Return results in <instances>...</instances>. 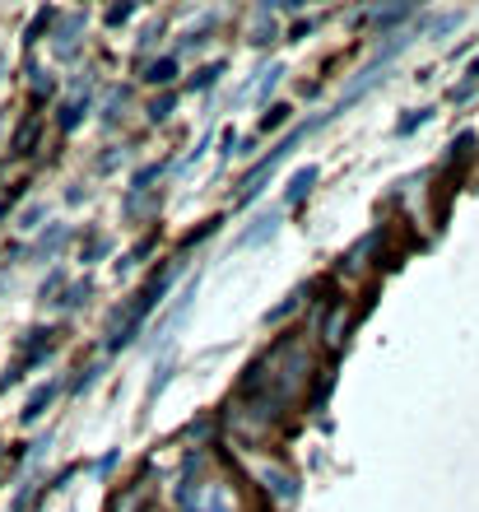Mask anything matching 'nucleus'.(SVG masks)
Here are the masks:
<instances>
[{"label":"nucleus","instance_id":"f257e3e1","mask_svg":"<svg viewBox=\"0 0 479 512\" xmlns=\"http://www.w3.org/2000/svg\"><path fill=\"white\" fill-rule=\"evenodd\" d=\"M312 187H317V168L307 163V168H298L289 182V191H284V205H303L307 196H312Z\"/></svg>","mask_w":479,"mask_h":512},{"label":"nucleus","instance_id":"f03ea898","mask_svg":"<svg viewBox=\"0 0 479 512\" xmlns=\"http://www.w3.org/2000/svg\"><path fill=\"white\" fill-rule=\"evenodd\" d=\"M56 391H61V382H42L38 391H33V396H28V405H24V424H33V419H42V410H47V405H52V396Z\"/></svg>","mask_w":479,"mask_h":512},{"label":"nucleus","instance_id":"7ed1b4c3","mask_svg":"<svg viewBox=\"0 0 479 512\" xmlns=\"http://www.w3.org/2000/svg\"><path fill=\"white\" fill-rule=\"evenodd\" d=\"M177 75V56H163V61H154V66L145 70V80L149 84H168Z\"/></svg>","mask_w":479,"mask_h":512},{"label":"nucleus","instance_id":"20e7f679","mask_svg":"<svg viewBox=\"0 0 479 512\" xmlns=\"http://www.w3.org/2000/svg\"><path fill=\"white\" fill-rule=\"evenodd\" d=\"M33 145H38V122H28L24 131L14 135V154H33Z\"/></svg>","mask_w":479,"mask_h":512},{"label":"nucleus","instance_id":"39448f33","mask_svg":"<svg viewBox=\"0 0 479 512\" xmlns=\"http://www.w3.org/2000/svg\"><path fill=\"white\" fill-rule=\"evenodd\" d=\"M80 122H84V103H70V108H61V131H75Z\"/></svg>","mask_w":479,"mask_h":512},{"label":"nucleus","instance_id":"423d86ee","mask_svg":"<svg viewBox=\"0 0 479 512\" xmlns=\"http://www.w3.org/2000/svg\"><path fill=\"white\" fill-rule=\"evenodd\" d=\"M424 122H428V108H419V112L410 117V122H400V126H396V135H410L414 126H424Z\"/></svg>","mask_w":479,"mask_h":512},{"label":"nucleus","instance_id":"0eeeda50","mask_svg":"<svg viewBox=\"0 0 479 512\" xmlns=\"http://www.w3.org/2000/svg\"><path fill=\"white\" fill-rule=\"evenodd\" d=\"M168 112H173V98H159V103H154V112H149V117H154V122H163Z\"/></svg>","mask_w":479,"mask_h":512},{"label":"nucleus","instance_id":"6e6552de","mask_svg":"<svg viewBox=\"0 0 479 512\" xmlns=\"http://www.w3.org/2000/svg\"><path fill=\"white\" fill-rule=\"evenodd\" d=\"M284 117H289V108H270V117H266V122H261V126H266V131H270V126H280Z\"/></svg>","mask_w":479,"mask_h":512}]
</instances>
